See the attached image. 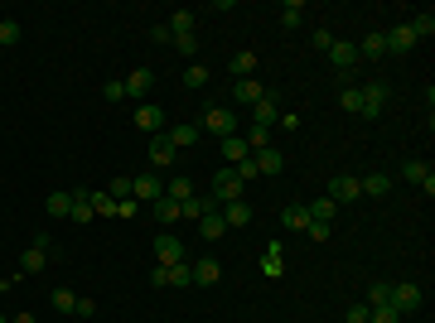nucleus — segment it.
I'll return each instance as SVG.
<instances>
[{
	"instance_id": "obj_1",
	"label": "nucleus",
	"mask_w": 435,
	"mask_h": 323,
	"mask_svg": "<svg viewBox=\"0 0 435 323\" xmlns=\"http://www.w3.org/2000/svg\"><path fill=\"white\" fill-rule=\"evenodd\" d=\"M387 304H392L397 314H416V309L426 304V290H421V285H411V280H402V285H392Z\"/></svg>"
},
{
	"instance_id": "obj_2",
	"label": "nucleus",
	"mask_w": 435,
	"mask_h": 323,
	"mask_svg": "<svg viewBox=\"0 0 435 323\" xmlns=\"http://www.w3.org/2000/svg\"><path fill=\"white\" fill-rule=\"evenodd\" d=\"M242 193H247V184L232 174V169H218V174H213V203H218V208H222V203H237Z\"/></svg>"
},
{
	"instance_id": "obj_3",
	"label": "nucleus",
	"mask_w": 435,
	"mask_h": 323,
	"mask_svg": "<svg viewBox=\"0 0 435 323\" xmlns=\"http://www.w3.org/2000/svg\"><path fill=\"white\" fill-rule=\"evenodd\" d=\"M198 131H213L218 140H227V135H237V116H232V107H208Z\"/></svg>"
},
{
	"instance_id": "obj_4",
	"label": "nucleus",
	"mask_w": 435,
	"mask_h": 323,
	"mask_svg": "<svg viewBox=\"0 0 435 323\" xmlns=\"http://www.w3.org/2000/svg\"><path fill=\"white\" fill-rule=\"evenodd\" d=\"M179 261H189L184 242L169 237V232H160V237H155V266H179Z\"/></svg>"
},
{
	"instance_id": "obj_5",
	"label": "nucleus",
	"mask_w": 435,
	"mask_h": 323,
	"mask_svg": "<svg viewBox=\"0 0 435 323\" xmlns=\"http://www.w3.org/2000/svg\"><path fill=\"white\" fill-rule=\"evenodd\" d=\"M324 198H334L339 208H349V203H358V198H363V189H358L354 174H339V179H329V193H324Z\"/></svg>"
},
{
	"instance_id": "obj_6",
	"label": "nucleus",
	"mask_w": 435,
	"mask_h": 323,
	"mask_svg": "<svg viewBox=\"0 0 435 323\" xmlns=\"http://www.w3.org/2000/svg\"><path fill=\"white\" fill-rule=\"evenodd\" d=\"M358 92H363V111H358V116L378 121L382 107H387V82H368V87H358Z\"/></svg>"
},
{
	"instance_id": "obj_7",
	"label": "nucleus",
	"mask_w": 435,
	"mask_h": 323,
	"mask_svg": "<svg viewBox=\"0 0 435 323\" xmlns=\"http://www.w3.org/2000/svg\"><path fill=\"white\" fill-rule=\"evenodd\" d=\"M49 237H39V242L34 246H25V256H20V275H34V270H44L49 266Z\"/></svg>"
},
{
	"instance_id": "obj_8",
	"label": "nucleus",
	"mask_w": 435,
	"mask_h": 323,
	"mask_svg": "<svg viewBox=\"0 0 435 323\" xmlns=\"http://www.w3.org/2000/svg\"><path fill=\"white\" fill-rule=\"evenodd\" d=\"M131 198H136V203H155V198H164L160 174H136V179H131Z\"/></svg>"
},
{
	"instance_id": "obj_9",
	"label": "nucleus",
	"mask_w": 435,
	"mask_h": 323,
	"mask_svg": "<svg viewBox=\"0 0 435 323\" xmlns=\"http://www.w3.org/2000/svg\"><path fill=\"white\" fill-rule=\"evenodd\" d=\"M179 160V150H174V145H169V135H150V164H155V169H169V164Z\"/></svg>"
},
{
	"instance_id": "obj_10",
	"label": "nucleus",
	"mask_w": 435,
	"mask_h": 323,
	"mask_svg": "<svg viewBox=\"0 0 435 323\" xmlns=\"http://www.w3.org/2000/svg\"><path fill=\"white\" fill-rule=\"evenodd\" d=\"M189 270H193V285H218V280H222L218 256H198V261H189Z\"/></svg>"
},
{
	"instance_id": "obj_11",
	"label": "nucleus",
	"mask_w": 435,
	"mask_h": 323,
	"mask_svg": "<svg viewBox=\"0 0 435 323\" xmlns=\"http://www.w3.org/2000/svg\"><path fill=\"white\" fill-rule=\"evenodd\" d=\"M218 150H222L227 169H237V164L252 160V150H247V140H242V135H227V140H218Z\"/></svg>"
},
{
	"instance_id": "obj_12",
	"label": "nucleus",
	"mask_w": 435,
	"mask_h": 323,
	"mask_svg": "<svg viewBox=\"0 0 435 323\" xmlns=\"http://www.w3.org/2000/svg\"><path fill=\"white\" fill-rule=\"evenodd\" d=\"M329 63L349 78V68L358 63V44H349V39H334V49H329Z\"/></svg>"
},
{
	"instance_id": "obj_13",
	"label": "nucleus",
	"mask_w": 435,
	"mask_h": 323,
	"mask_svg": "<svg viewBox=\"0 0 435 323\" xmlns=\"http://www.w3.org/2000/svg\"><path fill=\"white\" fill-rule=\"evenodd\" d=\"M402 179H411V184H421L426 193H435V174H431V164H426V160H407V164H402Z\"/></svg>"
},
{
	"instance_id": "obj_14",
	"label": "nucleus",
	"mask_w": 435,
	"mask_h": 323,
	"mask_svg": "<svg viewBox=\"0 0 435 323\" xmlns=\"http://www.w3.org/2000/svg\"><path fill=\"white\" fill-rule=\"evenodd\" d=\"M261 97H266V87H261L256 78H237V87H232V102H242V107H256Z\"/></svg>"
},
{
	"instance_id": "obj_15",
	"label": "nucleus",
	"mask_w": 435,
	"mask_h": 323,
	"mask_svg": "<svg viewBox=\"0 0 435 323\" xmlns=\"http://www.w3.org/2000/svg\"><path fill=\"white\" fill-rule=\"evenodd\" d=\"M222 232H227V222H222V208H208V213L198 217V237H203V242H218Z\"/></svg>"
},
{
	"instance_id": "obj_16",
	"label": "nucleus",
	"mask_w": 435,
	"mask_h": 323,
	"mask_svg": "<svg viewBox=\"0 0 435 323\" xmlns=\"http://www.w3.org/2000/svg\"><path fill=\"white\" fill-rule=\"evenodd\" d=\"M252 164H256V174H281V169H286V155H281L276 145H266V150L252 155Z\"/></svg>"
},
{
	"instance_id": "obj_17",
	"label": "nucleus",
	"mask_w": 435,
	"mask_h": 323,
	"mask_svg": "<svg viewBox=\"0 0 435 323\" xmlns=\"http://www.w3.org/2000/svg\"><path fill=\"white\" fill-rule=\"evenodd\" d=\"M136 126H140V131H150V135H160L164 131V111L150 107V102H140V107H136Z\"/></svg>"
},
{
	"instance_id": "obj_18",
	"label": "nucleus",
	"mask_w": 435,
	"mask_h": 323,
	"mask_svg": "<svg viewBox=\"0 0 435 323\" xmlns=\"http://www.w3.org/2000/svg\"><path fill=\"white\" fill-rule=\"evenodd\" d=\"M411 49H416V34H411L407 25L387 29V54H411Z\"/></svg>"
},
{
	"instance_id": "obj_19",
	"label": "nucleus",
	"mask_w": 435,
	"mask_h": 323,
	"mask_svg": "<svg viewBox=\"0 0 435 323\" xmlns=\"http://www.w3.org/2000/svg\"><path fill=\"white\" fill-rule=\"evenodd\" d=\"M261 275H271V280H281V275H286V256H281V242H271L266 251H261Z\"/></svg>"
},
{
	"instance_id": "obj_20",
	"label": "nucleus",
	"mask_w": 435,
	"mask_h": 323,
	"mask_svg": "<svg viewBox=\"0 0 435 323\" xmlns=\"http://www.w3.org/2000/svg\"><path fill=\"white\" fill-rule=\"evenodd\" d=\"M358 58H387V34H382V29L363 34V44H358Z\"/></svg>"
},
{
	"instance_id": "obj_21",
	"label": "nucleus",
	"mask_w": 435,
	"mask_h": 323,
	"mask_svg": "<svg viewBox=\"0 0 435 323\" xmlns=\"http://www.w3.org/2000/svg\"><path fill=\"white\" fill-rule=\"evenodd\" d=\"M276 121H281V111H276V102H271V97H261V102L252 107V126H261V131H266V126H276Z\"/></svg>"
},
{
	"instance_id": "obj_22",
	"label": "nucleus",
	"mask_w": 435,
	"mask_h": 323,
	"mask_svg": "<svg viewBox=\"0 0 435 323\" xmlns=\"http://www.w3.org/2000/svg\"><path fill=\"white\" fill-rule=\"evenodd\" d=\"M150 208H155V222H164V227H169V222H179V217H184V203H174V198H155V203H150Z\"/></svg>"
},
{
	"instance_id": "obj_23",
	"label": "nucleus",
	"mask_w": 435,
	"mask_h": 323,
	"mask_svg": "<svg viewBox=\"0 0 435 323\" xmlns=\"http://www.w3.org/2000/svg\"><path fill=\"white\" fill-rule=\"evenodd\" d=\"M150 87H155V73H150V68H136V73L126 78V97H145Z\"/></svg>"
},
{
	"instance_id": "obj_24",
	"label": "nucleus",
	"mask_w": 435,
	"mask_h": 323,
	"mask_svg": "<svg viewBox=\"0 0 435 323\" xmlns=\"http://www.w3.org/2000/svg\"><path fill=\"white\" fill-rule=\"evenodd\" d=\"M222 222H227V227H247V222H252L247 198H237V203H222Z\"/></svg>"
},
{
	"instance_id": "obj_25",
	"label": "nucleus",
	"mask_w": 435,
	"mask_h": 323,
	"mask_svg": "<svg viewBox=\"0 0 435 323\" xmlns=\"http://www.w3.org/2000/svg\"><path fill=\"white\" fill-rule=\"evenodd\" d=\"M281 222H286L290 232H305V227H310V208H305V203H290V208H281Z\"/></svg>"
},
{
	"instance_id": "obj_26",
	"label": "nucleus",
	"mask_w": 435,
	"mask_h": 323,
	"mask_svg": "<svg viewBox=\"0 0 435 323\" xmlns=\"http://www.w3.org/2000/svg\"><path fill=\"white\" fill-rule=\"evenodd\" d=\"M87 203H92V217H116V198H111L107 189L87 193Z\"/></svg>"
},
{
	"instance_id": "obj_27",
	"label": "nucleus",
	"mask_w": 435,
	"mask_h": 323,
	"mask_svg": "<svg viewBox=\"0 0 435 323\" xmlns=\"http://www.w3.org/2000/svg\"><path fill=\"white\" fill-rule=\"evenodd\" d=\"M281 25H286V29L305 25V0H286V5H281Z\"/></svg>"
},
{
	"instance_id": "obj_28",
	"label": "nucleus",
	"mask_w": 435,
	"mask_h": 323,
	"mask_svg": "<svg viewBox=\"0 0 435 323\" xmlns=\"http://www.w3.org/2000/svg\"><path fill=\"white\" fill-rule=\"evenodd\" d=\"M44 213L49 217H68L73 213V193H49V198H44Z\"/></svg>"
},
{
	"instance_id": "obj_29",
	"label": "nucleus",
	"mask_w": 435,
	"mask_h": 323,
	"mask_svg": "<svg viewBox=\"0 0 435 323\" xmlns=\"http://www.w3.org/2000/svg\"><path fill=\"white\" fill-rule=\"evenodd\" d=\"M164 25H169L174 39H179V34H193V10H169V20H164Z\"/></svg>"
},
{
	"instance_id": "obj_30",
	"label": "nucleus",
	"mask_w": 435,
	"mask_h": 323,
	"mask_svg": "<svg viewBox=\"0 0 435 323\" xmlns=\"http://www.w3.org/2000/svg\"><path fill=\"white\" fill-rule=\"evenodd\" d=\"M358 189L368 193V198H387V189H392V179H387V174H368V179H358Z\"/></svg>"
},
{
	"instance_id": "obj_31",
	"label": "nucleus",
	"mask_w": 435,
	"mask_h": 323,
	"mask_svg": "<svg viewBox=\"0 0 435 323\" xmlns=\"http://www.w3.org/2000/svg\"><path fill=\"white\" fill-rule=\"evenodd\" d=\"M164 135H169L174 150H189L193 140H198V126H174V131H164Z\"/></svg>"
},
{
	"instance_id": "obj_32",
	"label": "nucleus",
	"mask_w": 435,
	"mask_h": 323,
	"mask_svg": "<svg viewBox=\"0 0 435 323\" xmlns=\"http://www.w3.org/2000/svg\"><path fill=\"white\" fill-rule=\"evenodd\" d=\"M339 217V203L334 198H320V203H310V222H334Z\"/></svg>"
},
{
	"instance_id": "obj_33",
	"label": "nucleus",
	"mask_w": 435,
	"mask_h": 323,
	"mask_svg": "<svg viewBox=\"0 0 435 323\" xmlns=\"http://www.w3.org/2000/svg\"><path fill=\"white\" fill-rule=\"evenodd\" d=\"M407 29L416 34V44H421V39H431V34H435V15L426 10V15H416V20H407Z\"/></svg>"
},
{
	"instance_id": "obj_34",
	"label": "nucleus",
	"mask_w": 435,
	"mask_h": 323,
	"mask_svg": "<svg viewBox=\"0 0 435 323\" xmlns=\"http://www.w3.org/2000/svg\"><path fill=\"white\" fill-rule=\"evenodd\" d=\"M164 198H174V203H189V198H193V184H189V179H169V184H164Z\"/></svg>"
},
{
	"instance_id": "obj_35",
	"label": "nucleus",
	"mask_w": 435,
	"mask_h": 323,
	"mask_svg": "<svg viewBox=\"0 0 435 323\" xmlns=\"http://www.w3.org/2000/svg\"><path fill=\"white\" fill-rule=\"evenodd\" d=\"M20 34H25L20 20H0V49H15V44H20Z\"/></svg>"
},
{
	"instance_id": "obj_36",
	"label": "nucleus",
	"mask_w": 435,
	"mask_h": 323,
	"mask_svg": "<svg viewBox=\"0 0 435 323\" xmlns=\"http://www.w3.org/2000/svg\"><path fill=\"white\" fill-rule=\"evenodd\" d=\"M256 73V54H232V78H252Z\"/></svg>"
},
{
	"instance_id": "obj_37",
	"label": "nucleus",
	"mask_w": 435,
	"mask_h": 323,
	"mask_svg": "<svg viewBox=\"0 0 435 323\" xmlns=\"http://www.w3.org/2000/svg\"><path fill=\"white\" fill-rule=\"evenodd\" d=\"M242 140H247V150L256 155V150H266V145H271V131H261V126H252V131H247Z\"/></svg>"
},
{
	"instance_id": "obj_38",
	"label": "nucleus",
	"mask_w": 435,
	"mask_h": 323,
	"mask_svg": "<svg viewBox=\"0 0 435 323\" xmlns=\"http://www.w3.org/2000/svg\"><path fill=\"white\" fill-rule=\"evenodd\" d=\"M339 107H344V111H363V92L344 82V92H339Z\"/></svg>"
},
{
	"instance_id": "obj_39",
	"label": "nucleus",
	"mask_w": 435,
	"mask_h": 323,
	"mask_svg": "<svg viewBox=\"0 0 435 323\" xmlns=\"http://www.w3.org/2000/svg\"><path fill=\"white\" fill-rule=\"evenodd\" d=\"M49 299H54V309H58V314H73V309H78V295H73V290H54Z\"/></svg>"
},
{
	"instance_id": "obj_40",
	"label": "nucleus",
	"mask_w": 435,
	"mask_h": 323,
	"mask_svg": "<svg viewBox=\"0 0 435 323\" xmlns=\"http://www.w3.org/2000/svg\"><path fill=\"white\" fill-rule=\"evenodd\" d=\"M203 82H208V68H203V63H189V68H184V87H203Z\"/></svg>"
},
{
	"instance_id": "obj_41",
	"label": "nucleus",
	"mask_w": 435,
	"mask_h": 323,
	"mask_svg": "<svg viewBox=\"0 0 435 323\" xmlns=\"http://www.w3.org/2000/svg\"><path fill=\"white\" fill-rule=\"evenodd\" d=\"M73 222H92V203H87V193H73Z\"/></svg>"
},
{
	"instance_id": "obj_42",
	"label": "nucleus",
	"mask_w": 435,
	"mask_h": 323,
	"mask_svg": "<svg viewBox=\"0 0 435 323\" xmlns=\"http://www.w3.org/2000/svg\"><path fill=\"white\" fill-rule=\"evenodd\" d=\"M107 193H111V198H116V203H126V198H131V174H116Z\"/></svg>"
},
{
	"instance_id": "obj_43",
	"label": "nucleus",
	"mask_w": 435,
	"mask_h": 323,
	"mask_svg": "<svg viewBox=\"0 0 435 323\" xmlns=\"http://www.w3.org/2000/svg\"><path fill=\"white\" fill-rule=\"evenodd\" d=\"M387 295H392V285H368V299H363V304H368V309H382Z\"/></svg>"
},
{
	"instance_id": "obj_44",
	"label": "nucleus",
	"mask_w": 435,
	"mask_h": 323,
	"mask_svg": "<svg viewBox=\"0 0 435 323\" xmlns=\"http://www.w3.org/2000/svg\"><path fill=\"white\" fill-rule=\"evenodd\" d=\"M368 323H402V314H397L392 304H382V309H373V314H368Z\"/></svg>"
},
{
	"instance_id": "obj_45",
	"label": "nucleus",
	"mask_w": 435,
	"mask_h": 323,
	"mask_svg": "<svg viewBox=\"0 0 435 323\" xmlns=\"http://www.w3.org/2000/svg\"><path fill=\"white\" fill-rule=\"evenodd\" d=\"M102 97H107V102H126V82H121V78H111L107 87H102Z\"/></svg>"
},
{
	"instance_id": "obj_46",
	"label": "nucleus",
	"mask_w": 435,
	"mask_h": 323,
	"mask_svg": "<svg viewBox=\"0 0 435 323\" xmlns=\"http://www.w3.org/2000/svg\"><path fill=\"white\" fill-rule=\"evenodd\" d=\"M305 232H310V242H329V237H334V227H329V222H310Z\"/></svg>"
},
{
	"instance_id": "obj_47",
	"label": "nucleus",
	"mask_w": 435,
	"mask_h": 323,
	"mask_svg": "<svg viewBox=\"0 0 435 323\" xmlns=\"http://www.w3.org/2000/svg\"><path fill=\"white\" fill-rule=\"evenodd\" d=\"M310 44H315L320 54H329V49H334V34H329V29H315V34H310Z\"/></svg>"
},
{
	"instance_id": "obj_48",
	"label": "nucleus",
	"mask_w": 435,
	"mask_h": 323,
	"mask_svg": "<svg viewBox=\"0 0 435 323\" xmlns=\"http://www.w3.org/2000/svg\"><path fill=\"white\" fill-rule=\"evenodd\" d=\"M73 314H78V319H92V314H97V299H78V309H73Z\"/></svg>"
},
{
	"instance_id": "obj_49",
	"label": "nucleus",
	"mask_w": 435,
	"mask_h": 323,
	"mask_svg": "<svg viewBox=\"0 0 435 323\" xmlns=\"http://www.w3.org/2000/svg\"><path fill=\"white\" fill-rule=\"evenodd\" d=\"M150 39H155V44H174V34H169V25H155V29H150Z\"/></svg>"
},
{
	"instance_id": "obj_50",
	"label": "nucleus",
	"mask_w": 435,
	"mask_h": 323,
	"mask_svg": "<svg viewBox=\"0 0 435 323\" xmlns=\"http://www.w3.org/2000/svg\"><path fill=\"white\" fill-rule=\"evenodd\" d=\"M368 314H373V309H368V304H358V309H349V319H344V323H368Z\"/></svg>"
},
{
	"instance_id": "obj_51",
	"label": "nucleus",
	"mask_w": 435,
	"mask_h": 323,
	"mask_svg": "<svg viewBox=\"0 0 435 323\" xmlns=\"http://www.w3.org/2000/svg\"><path fill=\"white\" fill-rule=\"evenodd\" d=\"M10 323H34V314H15V319H10Z\"/></svg>"
},
{
	"instance_id": "obj_52",
	"label": "nucleus",
	"mask_w": 435,
	"mask_h": 323,
	"mask_svg": "<svg viewBox=\"0 0 435 323\" xmlns=\"http://www.w3.org/2000/svg\"><path fill=\"white\" fill-rule=\"evenodd\" d=\"M0 323H10V319H5V314H0Z\"/></svg>"
}]
</instances>
